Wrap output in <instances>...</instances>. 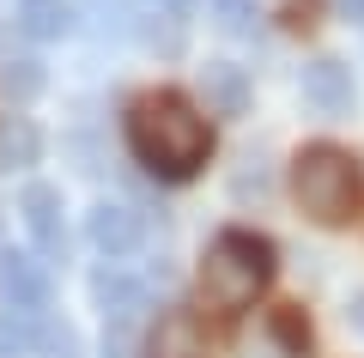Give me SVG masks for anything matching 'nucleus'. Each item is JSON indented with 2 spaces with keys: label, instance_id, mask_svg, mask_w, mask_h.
Here are the masks:
<instances>
[{
  "label": "nucleus",
  "instance_id": "4468645a",
  "mask_svg": "<svg viewBox=\"0 0 364 358\" xmlns=\"http://www.w3.org/2000/svg\"><path fill=\"white\" fill-rule=\"evenodd\" d=\"M213 13H219L225 31H249V19H255V0H213Z\"/></svg>",
  "mask_w": 364,
  "mask_h": 358
},
{
  "label": "nucleus",
  "instance_id": "f03ea898",
  "mask_svg": "<svg viewBox=\"0 0 364 358\" xmlns=\"http://www.w3.org/2000/svg\"><path fill=\"white\" fill-rule=\"evenodd\" d=\"M273 280V243L255 231H219L200 261V292L219 310H249Z\"/></svg>",
  "mask_w": 364,
  "mask_h": 358
},
{
  "label": "nucleus",
  "instance_id": "1a4fd4ad",
  "mask_svg": "<svg viewBox=\"0 0 364 358\" xmlns=\"http://www.w3.org/2000/svg\"><path fill=\"white\" fill-rule=\"evenodd\" d=\"M0 280H6V292H13L18 310H43V298H49V280H43V268L31 256H6Z\"/></svg>",
  "mask_w": 364,
  "mask_h": 358
},
{
  "label": "nucleus",
  "instance_id": "dca6fc26",
  "mask_svg": "<svg viewBox=\"0 0 364 358\" xmlns=\"http://www.w3.org/2000/svg\"><path fill=\"white\" fill-rule=\"evenodd\" d=\"M340 13H352V19H364V0H340Z\"/></svg>",
  "mask_w": 364,
  "mask_h": 358
},
{
  "label": "nucleus",
  "instance_id": "9b49d317",
  "mask_svg": "<svg viewBox=\"0 0 364 358\" xmlns=\"http://www.w3.org/2000/svg\"><path fill=\"white\" fill-rule=\"evenodd\" d=\"M18 25H25V37L49 43V37L67 31V6L61 0H18Z\"/></svg>",
  "mask_w": 364,
  "mask_h": 358
},
{
  "label": "nucleus",
  "instance_id": "9d476101",
  "mask_svg": "<svg viewBox=\"0 0 364 358\" xmlns=\"http://www.w3.org/2000/svg\"><path fill=\"white\" fill-rule=\"evenodd\" d=\"M200 91H207V103H213L219 115H237V110H243V73L225 67V61H213L207 73H200Z\"/></svg>",
  "mask_w": 364,
  "mask_h": 358
},
{
  "label": "nucleus",
  "instance_id": "7ed1b4c3",
  "mask_svg": "<svg viewBox=\"0 0 364 358\" xmlns=\"http://www.w3.org/2000/svg\"><path fill=\"white\" fill-rule=\"evenodd\" d=\"M291 194H298V206L316 225H346L364 201L358 158L340 152V146H304L291 158Z\"/></svg>",
  "mask_w": 364,
  "mask_h": 358
},
{
  "label": "nucleus",
  "instance_id": "2eb2a0df",
  "mask_svg": "<svg viewBox=\"0 0 364 358\" xmlns=\"http://www.w3.org/2000/svg\"><path fill=\"white\" fill-rule=\"evenodd\" d=\"M352 322H358V334H364V292L352 298Z\"/></svg>",
  "mask_w": 364,
  "mask_h": 358
},
{
  "label": "nucleus",
  "instance_id": "ddd939ff",
  "mask_svg": "<svg viewBox=\"0 0 364 358\" xmlns=\"http://www.w3.org/2000/svg\"><path fill=\"white\" fill-rule=\"evenodd\" d=\"M25 316H31V310H18V304H6V310H0V358H13V352H25V346H31Z\"/></svg>",
  "mask_w": 364,
  "mask_h": 358
},
{
  "label": "nucleus",
  "instance_id": "f257e3e1",
  "mask_svg": "<svg viewBox=\"0 0 364 358\" xmlns=\"http://www.w3.org/2000/svg\"><path fill=\"white\" fill-rule=\"evenodd\" d=\"M128 146H134V158H140L152 177L182 182V177H195V170L207 164L213 128L182 91H152V98H140L128 110Z\"/></svg>",
  "mask_w": 364,
  "mask_h": 358
},
{
  "label": "nucleus",
  "instance_id": "20e7f679",
  "mask_svg": "<svg viewBox=\"0 0 364 358\" xmlns=\"http://www.w3.org/2000/svg\"><path fill=\"white\" fill-rule=\"evenodd\" d=\"M146 358H213L207 328H200L188 310H170V316L152 328V340H146Z\"/></svg>",
  "mask_w": 364,
  "mask_h": 358
},
{
  "label": "nucleus",
  "instance_id": "f3484780",
  "mask_svg": "<svg viewBox=\"0 0 364 358\" xmlns=\"http://www.w3.org/2000/svg\"><path fill=\"white\" fill-rule=\"evenodd\" d=\"M170 6H176V13H188V6H195V0H170Z\"/></svg>",
  "mask_w": 364,
  "mask_h": 358
},
{
  "label": "nucleus",
  "instance_id": "423d86ee",
  "mask_svg": "<svg viewBox=\"0 0 364 358\" xmlns=\"http://www.w3.org/2000/svg\"><path fill=\"white\" fill-rule=\"evenodd\" d=\"M304 98H310L322 115H346L352 110V67L310 61V67H304Z\"/></svg>",
  "mask_w": 364,
  "mask_h": 358
},
{
  "label": "nucleus",
  "instance_id": "f8f14e48",
  "mask_svg": "<svg viewBox=\"0 0 364 358\" xmlns=\"http://www.w3.org/2000/svg\"><path fill=\"white\" fill-rule=\"evenodd\" d=\"M31 158H37V134L25 122H6L0 128V164H31Z\"/></svg>",
  "mask_w": 364,
  "mask_h": 358
},
{
  "label": "nucleus",
  "instance_id": "39448f33",
  "mask_svg": "<svg viewBox=\"0 0 364 358\" xmlns=\"http://www.w3.org/2000/svg\"><path fill=\"white\" fill-rule=\"evenodd\" d=\"M140 237H146V225H140L134 206L104 201L97 213H91V243L104 249V256H128V249H140Z\"/></svg>",
  "mask_w": 364,
  "mask_h": 358
},
{
  "label": "nucleus",
  "instance_id": "0eeeda50",
  "mask_svg": "<svg viewBox=\"0 0 364 358\" xmlns=\"http://www.w3.org/2000/svg\"><path fill=\"white\" fill-rule=\"evenodd\" d=\"M25 225H31V237H37V249L43 256H61V194L55 189H25Z\"/></svg>",
  "mask_w": 364,
  "mask_h": 358
},
{
  "label": "nucleus",
  "instance_id": "6e6552de",
  "mask_svg": "<svg viewBox=\"0 0 364 358\" xmlns=\"http://www.w3.org/2000/svg\"><path fill=\"white\" fill-rule=\"evenodd\" d=\"M97 304H104V316H116V328H128L146 310V285L128 273H97Z\"/></svg>",
  "mask_w": 364,
  "mask_h": 358
}]
</instances>
